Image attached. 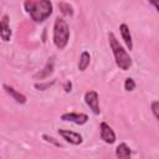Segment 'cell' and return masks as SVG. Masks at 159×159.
I'll list each match as a JSON object with an SVG mask.
<instances>
[{
  "mask_svg": "<svg viewBox=\"0 0 159 159\" xmlns=\"http://www.w3.org/2000/svg\"><path fill=\"white\" fill-rule=\"evenodd\" d=\"M24 7L31 20L36 24L43 22L53 12V5L50 0H26L24 2Z\"/></svg>",
  "mask_w": 159,
  "mask_h": 159,
  "instance_id": "1",
  "label": "cell"
},
{
  "mask_svg": "<svg viewBox=\"0 0 159 159\" xmlns=\"http://www.w3.org/2000/svg\"><path fill=\"white\" fill-rule=\"evenodd\" d=\"M42 139H43L45 142H47V143H51V144L56 145V147H62V144H61L60 142H57L53 137H50V135H47V134H42Z\"/></svg>",
  "mask_w": 159,
  "mask_h": 159,
  "instance_id": "18",
  "label": "cell"
},
{
  "mask_svg": "<svg viewBox=\"0 0 159 159\" xmlns=\"http://www.w3.org/2000/svg\"><path fill=\"white\" fill-rule=\"evenodd\" d=\"M10 17L9 15H2L0 19V39L4 42H9L12 35V31L10 29Z\"/></svg>",
  "mask_w": 159,
  "mask_h": 159,
  "instance_id": "9",
  "label": "cell"
},
{
  "mask_svg": "<svg viewBox=\"0 0 159 159\" xmlns=\"http://www.w3.org/2000/svg\"><path fill=\"white\" fill-rule=\"evenodd\" d=\"M108 42H109V47L113 52L117 67L122 71H128L133 65V60L129 56V53L125 51V48L120 45L119 40L116 37V35L113 32H108Z\"/></svg>",
  "mask_w": 159,
  "mask_h": 159,
  "instance_id": "2",
  "label": "cell"
},
{
  "mask_svg": "<svg viewBox=\"0 0 159 159\" xmlns=\"http://www.w3.org/2000/svg\"><path fill=\"white\" fill-rule=\"evenodd\" d=\"M63 91H65L66 93H70V92L72 91V82H71V81H66V82L63 83Z\"/></svg>",
  "mask_w": 159,
  "mask_h": 159,
  "instance_id": "19",
  "label": "cell"
},
{
  "mask_svg": "<svg viewBox=\"0 0 159 159\" xmlns=\"http://www.w3.org/2000/svg\"><path fill=\"white\" fill-rule=\"evenodd\" d=\"M119 32H120V36L127 46V48L130 51L133 50V40H132V34H130V30H129V26L127 24H120L119 25Z\"/></svg>",
  "mask_w": 159,
  "mask_h": 159,
  "instance_id": "11",
  "label": "cell"
},
{
  "mask_svg": "<svg viewBox=\"0 0 159 159\" xmlns=\"http://www.w3.org/2000/svg\"><path fill=\"white\" fill-rule=\"evenodd\" d=\"M117 159H132V149L127 143H119L116 148Z\"/></svg>",
  "mask_w": 159,
  "mask_h": 159,
  "instance_id": "12",
  "label": "cell"
},
{
  "mask_svg": "<svg viewBox=\"0 0 159 159\" xmlns=\"http://www.w3.org/2000/svg\"><path fill=\"white\" fill-rule=\"evenodd\" d=\"M57 5H58V9H60V12L62 14V16H65V17H72L73 16L75 10H73V6L70 2L60 1Z\"/></svg>",
  "mask_w": 159,
  "mask_h": 159,
  "instance_id": "14",
  "label": "cell"
},
{
  "mask_svg": "<svg viewBox=\"0 0 159 159\" xmlns=\"http://www.w3.org/2000/svg\"><path fill=\"white\" fill-rule=\"evenodd\" d=\"M91 63V55L88 51H82L81 55H80V60H78V65H77V68L80 72H83L87 70V67L89 66Z\"/></svg>",
  "mask_w": 159,
  "mask_h": 159,
  "instance_id": "13",
  "label": "cell"
},
{
  "mask_svg": "<svg viewBox=\"0 0 159 159\" xmlns=\"http://www.w3.org/2000/svg\"><path fill=\"white\" fill-rule=\"evenodd\" d=\"M150 109H152V113H153L154 118L159 119V102L158 101H153L150 103Z\"/></svg>",
  "mask_w": 159,
  "mask_h": 159,
  "instance_id": "17",
  "label": "cell"
},
{
  "mask_svg": "<svg viewBox=\"0 0 159 159\" xmlns=\"http://www.w3.org/2000/svg\"><path fill=\"white\" fill-rule=\"evenodd\" d=\"M84 102L96 116H98L101 113V109H99V96H98L97 91L92 89V91L86 92L84 93Z\"/></svg>",
  "mask_w": 159,
  "mask_h": 159,
  "instance_id": "4",
  "label": "cell"
},
{
  "mask_svg": "<svg viewBox=\"0 0 159 159\" xmlns=\"http://www.w3.org/2000/svg\"><path fill=\"white\" fill-rule=\"evenodd\" d=\"M53 71H55V56H50L43 68L34 75V80H46L53 73Z\"/></svg>",
  "mask_w": 159,
  "mask_h": 159,
  "instance_id": "6",
  "label": "cell"
},
{
  "mask_svg": "<svg viewBox=\"0 0 159 159\" xmlns=\"http://www.w3.org/2000/svg\"><path fill=\"white\" fill-rule=\"evenodd\" d=\"M57 81L56 80H51V81H45V82H36L34 84V87L37 89V91H46L50 87H52Z\"/></svg>",
  "mask_w": 159,
  "mask_h": 159,
  "instance_id": "15",
  "label": "cell"
},
{
  "mask_svg": "<svg viewBox=\"0 0 159 159\" xmlns=\"http://www.w3.org/2000/svg\"><path fill=\"white\" fill-rule=\"evenodd\" d=\"M68 40H70V26L63 17L57 16L53 24V34H52L53 45L58 50H63L67 46Z\"/></svg>",
  "mask_w": 159,
  "mask_h": 159,
  "instance_id": "3",
  "label": "cell"
},
{
  "mask_svg": "<svg viewBox=\"0 0 159 159\" xmlns=\"http://www.w3.org/2000/svg\"><path fill=\"white\" fill-rule=\"evenodd\" d=\"M99 133H101V139L107 143V144H114L116 140H117V137H116V133L114 130L109 127L108 123L106 122H102L99 124Z\"/></svg>",
  "mask_w": 159,
  "mask_h": 159,
  "instance_id": "8",
  "label": "cell"
},
{
  "mask_svg": "<svg viewBox=\"0 0 159 159\" xmlns=\"http://www.w3.org/2000/svg\"><path fill=\"white\" fill-rule=\"evenodd\" d=\"M150 4L155 7V10H157V11H159V5H158V2H157V1H150Z\"/></svg>",
  "mask_w": 159,
  "mask_h": 159,
  "instance_id": "20",
  "label": "cell"
},
{
  "mask_svg": "<svg viewBox=\"0 0 159 159\" xmlns=\"http://www.w3.org/2000/svg\"><path fill=\"white\" fill-rule=\"evenodd\" d=\"M61 119L65 120V122H71V123H75L77 125H82V124H86L88 122V116L86 113H76V112H67V113H63L61 116Z\"/></svg>",
  "mask_w": 159,
  "mask_h": 159,
  "instance_id": "7",
  "label": "cell"
},
{
  "mask_svg": "<svg viewBox=\"0 0 159 159\" xmlns=\"http://www.w3.org/2000/svg\"><path fill=\"white\" fill-rule=\"evenodd\" d=\"M2 88H4V91L16 102V103H19V104H25L26 102H27V98H26V96L24 94V93H21V92H19V91H16L12 86H10V84H6V83H4L2 84Z\"/></svg>",
  "mask_w": 159,
  "mask_h": 159,
  "instance_id": "10",
  "label": "cell"
},
{
  "mask_svg": "<svg viewBox=\"0 0 159 159\" xmlns=\"http://www.w3.org/2000/svg\"><path fill=\"white\" fill-rule=\"evenodd\" d=\"M135 87H137L135 81H134L132 77H127L125 81H124V89H125L127 92H132V91L135 89Z\"/></svg>",
  "mask_w": 159,
  "mask_h": 159,
  "instance_id": "16",
  "label": "cell"
},
{
  "mask_svg": "<svg viewBox=\"0 0 159 159\" xmlns=\"http://www.w3.org/2000/svg\"><path fill=\"white\" fill-rule=\"evenodd\" d=\"M57 133L60 134V137H62V139H65L67 143L72 145H80L83 143V137L77 132L70 129H58Z\"/></svg>",
  "mask_w": 159,
  "mask_h": 159,
  "instance_id": "5",
  "label": "cell"
}]
</instances>
